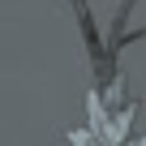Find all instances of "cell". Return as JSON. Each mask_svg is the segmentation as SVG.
Listing matches in <instances>:
<instances>
[]
</instances>
